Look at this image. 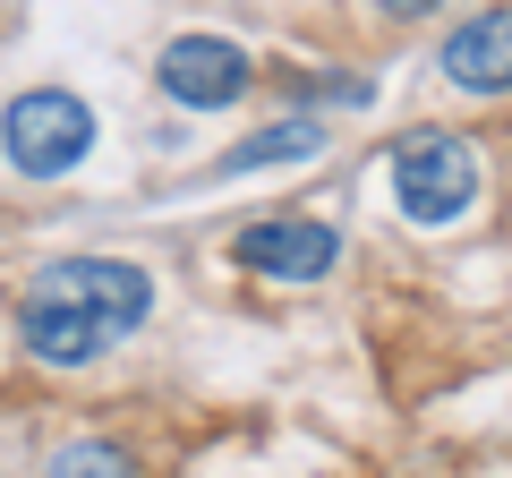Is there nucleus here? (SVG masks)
Listing matches in <instances>:
<instances>
[{"label":"nucleus","instance_id":"nucleus-3","mask_svg":"<svg viewBox=\"0 0 512 478\" xmlns=\"http://www.w3.org/2000/svg\"><path fill=\"white\" fill-rule=\"evenodd\" d=\"M0 146H9V163L26 180H60V171H77L94 154V111L69 86H35L0 111Z\"/></svg>","mask_w":512,"mask_h":478},{"label":"nucleus","instance_id":"nucleus-6","mask_svg":"<svg viewBox=\"0 0 512 478\" xmlns=\"http://www.w3.org/2000/svg\"><path fill=\"white\" fill-rule=\"evenodd\" d=\"M444 77L470 94H512V9H487V18L453 26L444 35Z\"/></svg>","mask_w":512,"mask_h":478},{"label":"nucleus","instance_id":"nucleus-7","mask_svg":"<svg viewBox=\"0 0 512 478\" xmlns=\"http://www.w3.org/2000/svg\"><path fill=\"white\" fill-rule=\"evenodd\" d=\"M308 154H325V129H316V120H274V129H256V137H239V146H222L214 171H222V180H239V171L308 163Z\"/></svg>","mask_w":512,"mask_h":478},{"label":"nucleus","instance_id":"nucleus-4","mask_svg":"<svg viewBox=\"0 0 512 478\" xmlns=\"http://www.w3.org/2000/svg\"><path fill=\"white\" fill-rule=\"evenodd\" d=\"M231 265H248V274H265V282H325L333 265H342V231H333V222H308V214L248 222V231L231 239Z\"/></svg>","mask_w":512,"mask_h":478},{"label":"nucleus","instance_id":"nucleus-1","mask_svg":"<svg viewBox=\"0 0 512 478\" xmlns=\"http://www.w3.org/2000/svg\"><path fill=\"white\" fill-rule=\"evenodd\" d=\"M154 308V282L146 265L128 257H60L43 265L35 282H26V350H35L43 368H86V359H103L120 333H137Z\"/></svg>","mask_w":512,"mask_h":478},{"label":"nucleus","instance_id":"nucleus-2","mask_svg":"<svg viewBox=\"0 0 512 478\" xmlns=\"http://www.w3.org/2000/svg\"><path fill=\"white\" fill-rule=\"evenodd\" d=\"M393 197H402V214L419 222V231H444V222H461L478 205V146L453 129H419L393 146Z\"/></svg>","mask_w":512,"mask_h":478},{"label":"nucleus","instance_id":"nucleus-5","mask_svg":"<svg viewBox=\"0 0 512 478\" xmlns=\"http://www.w3.org/2000/svg\"><path fill=\"white\" fill-rule=\"evenodd\" d=\"M163 94L171 103H188V111H222V103H239L248 94V77H256V60L239 52L231 35H171V52H163Z\"/></svg>","mask_w":512,"mask_h":478},{"label":"nucleus","instance_id":"nucleus-9","mask_svg":"<svg viewBox=\"0 0 512 478\" xmlns=\"http://www.w3.org/2000/svg\"><path fill=\"white\" fill-rule=\"evenodd\" d=\"M384 18H427V9H444V0H376Z\"/></svg>","mask_w":512,"mask_h":478},{"label":"nucleus","instance_id":"nucleus-8","mask_svg":"<svg viewBox=\"0 0 512 478\" xmlns=\"http://www.w3.org/2000/svg\"><path fill=\"white\" fill-rule=\"evenodd\" d=\"M43 478H137V461H128L120 444H103V436H77V444H60V453L43 461Z\"/></svg>","mask_w":512,"mask_h":478}]
</instances>
